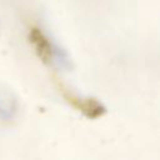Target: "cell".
<instances>
[{"mask_svg":"<svg viewBox=\"0 0 160 160\" xmlns=\"http://www.w3.org/2000/svg\"><path fill=\"white\" fill-rule=\"evenodd\" d=\"M19 105L15 94L6 86L0 85V118L12 120L18 112Z\"/></svg>","mask_w":160,"mask_h":160,"instance_id":"obj_1","label":"cell"},{"mask_svg":"<svg viewBox=\"0 0 160 160\" xmlns=\"http://www.w3.org/2000/svg\"><path fill=\"white\" fill-rule=\"evenodd\" d=\"M30 41L32 42L34 48L36 49V52L44 61H48L49 59H51V44L40 30L38 29L31 30Z\"/></svg>","mask_w":160,"mask_h":160,"instance_id":"obj_2","label":"cell"},{"mask_svg":"<svg viewBox=\"0 0 160 160\" xmlns=\"http://www.w3.org/2000/svg\"><path fill=\"white\" fill-rule=\"evenodd\" d=\"M51 59L59 68L64 69L65 71H71L74 68L72 61L66 50L58 44H51Z\"/></svg>","mask_w":160,"mask_h":160,"instance_id":"obj_3","label":"cell"},{"mask_svg":"<svg viewBox=\"0 0 160 160\" xmlns=\"http://www.w3.org/2000/svg\"><path fill=\"white\" fill-rule=\"evenodd\" d=\"M76 106H79L81 111H84L88 116L91 118L99 116L104 111L102 106L92 99H76Z\"/></svg>","mask_w":160,"mask_h":160,"instance_id":"obj_4","label":"cell"},{"mask_svg":"<svg viewBox=\"0 0 160 160\" xmlns=\"http://www.w3.org/2000/svg\"><path fill=\"white\" fill-rule=\"evenodd\" d=\"M0 34H1V22H0Z\"/></svg>","mask_w":160,"mask_h":160,"instance_id":"obj_5","label":"cell"}]
</instances>
